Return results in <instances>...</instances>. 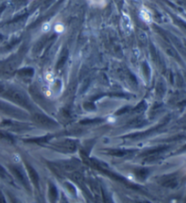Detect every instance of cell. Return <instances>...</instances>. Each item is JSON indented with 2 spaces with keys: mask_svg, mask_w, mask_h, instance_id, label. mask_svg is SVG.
Instances as JSON below:
<instances>
[{
  "mask_svg": "<svg viewBox=\"0 0 186 203\" xmlns=\"http://www.w3.org/2000/svg\"><path fill=\"white\" fill-rule=\"evenodd\" d=\"M34 121L36 123L44 127H54L56 126V123L52 119L48 118L47 115L42 114H34Z\"/></svg>",
  "mask_w": 186,
  "mask_h": 203,
  "instance_id": "1",
  "label": "cell"
},
{
  "mask_svg": "<svg viewBox=\"0 0 186 203\" xmlns=\"http://www.w3.org/2000/svg\"><path fill=\"white\" fill-rule=\"evenodd\" d=\"M8 96L14 101L15 103H18L19 104L25 105L28 103V98L26 97L25 94L18 90H12L8 92Z\"/></svg>",
  "mask_w": 186,
  "mask_h": 203,
  "instance_id": "2",
  "label": "cell"
},
{
  "mask_svg": "<svg viewBox=\"0 0 186 203\" xmlns=\"http://www.w3.org/2000/svg\"><path fill=\"white\" fill-rule=\"evenodd\" d=\"M122 30L124 31L125 34L129 35L131 32L132 30V26L130 22V18H129L128 15H126L125 13H123L122 16Z\"/></svg>",
  "mask_w": 186,
  "mask_h": 203,
  "instance_id": "3",
  "label": "cell"
},
{
  "mask_svg": "<svg viewBox=\"0 0 186 203\" xmlns=\"http://www.w3.org/2000/svg\"><path fill=\"white\" fill-rule=\"evenodd\" d=\"M140 17L141 18V19L146 22L147 24H150L152 22V16H151V13L149 12L148 9H146L145 7L142 8L140 12Z\"/></svg>",
  "mask_w": 186,
  "mask_h": 203,
  "instance_id": "4",
  "label": "cell"
},
{
  "mask_svg": "<svg viewBox=\"0 0 186 203\" xmlns=\"http://www.w3.org/2000/svg\"><path fill=\"white\" fill-rule=\"evenodd\" d=\"M26 168H28V170H29V177L31 179V180L37 186L38 184V176L37 174V172L34 170V168H32L30 166H26Z\"/></svg>",
  "mask_w": 186,
  "mask_h": 203,
  "instance_id": "5",
  "label": "cell"
},
{
  "mask_svg": "<svg viewBox=\"0 0 186 203\" xmlns=\"http://www.w3.org/2000/svg\"><path fill=\"white\" fill-rule=\"evenodd\" d=\"M60 168L63 169V170H66V171H71L74 169V166L73 164L71 163V162H69V161H64V162H61V163L59 164Z\"/></svg>",
  "mask_w": 186,
  "mask_h": 203,
  "instance_id": "6",
  "label": "cell"
},
{
  "mask_svg": "<svg viewBox=\"0 0 186 203\" xmlns=\"http://www.w3.org/2000/svg\"><path fill=\"white\" fill-rule=\"evenodd\" d=\"M71 178H72V179H73L75 182H77V183H78V184H82L83 181H84L83 176H82L81 173H78V172H74V173H72Z\"/></svg>",
  "mask_w": 186,
  "mask_h": 203,
  "instance_id": "7",
  "label": "cell"
},
{
  "mask_svg": "<svg viewBox=\"0 0 186 203\" xmlns=\"http://www.w3.org/2000/svg\"><path fill=\"white\" fill-rule=\"evenodd\" d=\"M138 38L140 39V41L142 42V43H147V35H146V33L142 30H139L138 31Z\"/></svg>",
  "mask_w": 186,
  "mask_h": 203,
  "instance_id": "8",
  "label": "cell"
},
{
  "mask_svg": "<svg viewBox=\"0 0 186 203\" xmlns=\"http://www.w3.org/2000/svg\"><path fill=\"white\" fill-rule=\"evenodd\" d=\"M65 148L66 149H68L69 151H73L76 149V145L73 141H67L65 143Z\"/></svg>",
  "mask_w": 186,
  "mask_h": 203,
  "instance_id": "9",
  "label": "cell"
},
{
  "mask_svg": "<svg viewBox=\"0 0 186 203\" xmlns=\"http://www.w3.org/2000/svg\"><path fill=\"white\" fill-rule=\"evenodd\" d=\"M0 139L3 140V141L9 142V143H12L13 142V138L10 137L9 134H5V133H2V132H0Z\"/></svg>",
  "mask_w": 186,
  "mask_h": 203,
  "instance_id": "10",
  "label": "cell"
},
{
  "mask_svg": "<svg viewBox=\"0 0 186 203\" xmlns=\"http://www.w3.org/2000/svg\"><path fill=\"white\" fill-rule=\"evenodd\" d=\"M136 174H138V176H139L140 178L145 179V178H146V176H147V174H148V172L146 171L145 169H141V170H138V171L136 172Z\"/></svg>",
  "mask_w": 186,
  "mask_h": 203,
  "instance_id": "11",
  "label": "cell"
},
{
  "mask_svg": "<svg viewBox=\"0 0 186 203\" xmlns=\"http://www.w3.org/2000/svg\"><path fill=\"white\" fill-rule=\"evenodd\" d=\"M55 31L58 32V33L63 32V31H64V27H63V25H61V24H57V25L55 26Z\"/></svg>",
  "mask_w": 186,
  "mask_h": 203,
  "instance_id": "12",
  "label": "cell"
},
{
  "mask_svg": "<svg viewBox=\"0 0 186 203\" xmlns=\"http://www.w3.org/2000/svg\"><path fill=\"white\" fill-rule=\"evenodd\" d=\"M50 195L52 196V198L53 199H55L56 198V196H57V190H56V188H55V187L54 186H51V188H50Z\"/></svg>",
  "mask_w": 186,
  "mask_h": 203,
  "instance_id": "13",
  "label": "cell"
},
{
  "mask_svg": "<svg viewBox=\"0 0 186 203\" xmlns=\"http://www.w3.org/2000/svg\"><path fill=\"white\" fill-rule=\"evenodd\" d=\"M49 30H50V25H49L48 22L45 23V24L42 26V30H43V32H48Z\"/></svg>",
  "mask_w": 186,
  "mask_h": 203,
  "instance_id": "14",
  "label": "cell"
},
{
  "mask_svg": "<svg viewBox=\"0 0 186 203\" xmlns=\"http://www.w3.org/2000/svg\"><path fill=\"white\" fill-rule=\"evenodd\" d=\"M0 176H1V177H3V178H6L7 177V173H6L5 169L1 166H0Z\"/></svg>",
  "mask_w": 186,
  "mask_h": 203,
  "instance_id": "15",
  "label": "cell"
}]
</instances>
